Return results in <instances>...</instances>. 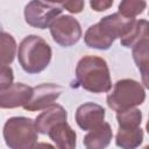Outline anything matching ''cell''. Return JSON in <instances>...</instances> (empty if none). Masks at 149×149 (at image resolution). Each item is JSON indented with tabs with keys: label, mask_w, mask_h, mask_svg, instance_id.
<instances>
[{
	"label": "cell",
	"mask_w": 149,
	"mask_h": 149,
	"mask_svg": "<svg viewBox=\"0 0 149 149\" xmlns=\"http://www.w3.org/2000/svg\"><path fill=\"white\" fill-rule=\"evenodd\" d=\"M33 90L28 86H24L21 84H16V94H14V88L10 91H7L2 94H0V107H16L20 105H26V102L17 98V95H24V97H31Z\"/></svg>",
	"instance_id": "obj_2"
},
{
	"label": "cell",
	"mask_w": 149,
	"mask_h": 149,
	"mask_svg": "<svg viewBox=\"0 0 149 149\" xmlns=\"http://www.w3.org/2000/svg\"><path fill=\"white\" fill-rule=\"evenodd\" d=\"M61 2H41L31 1L26 6L24 16L27 23L40 29L47 28L50 22L62 13Z\"/></svg>",
	"instance_id": "obj_1"
},
{
	"label": "cell",
	"mask_w": 149,
	"mask_h": 149,
	"mask_svg": "<svg viewBox=\"0 0 149 149\" xmlns=\"http://www.w3.org/2000/svg\"><path fill=\"white\" fill-rule=\"evenodd\" d=\"M113 5V1H109V2H91V6L93 7V9L94 10H98V12H100V10H105L106 8H108L109 6H112Z\"/></svg>",
	"instance_id": "obj_5"
},
{
	"label": "cell",
	"mask_w": 149,
	"mask_h": 149,
	"mask_svg": "<svg viewBox=\"0 0 149 149\" xmlns=\"http://www.w3.org/2000/svg\"><path fill=\"white\" fill-rule=\"evenodd\" d=\"M33 149H54L52 146L50 144H45V143H40V144H36Z\"/></svg>",
	"instance_id": "obj_6"
},
{
	"label": "cell",
	"mask_w": 149,
	"mask_h": 149,
	"mask_svg": "<svg viewBox=\"0 0 149 149\" xmlns=\"http://www.w3.org/2000/svg\"><path fill=\"white\" fill-rule=\"evenodd\" d=\"M101 137H112V133L108 123H104L102 127L98 129V132L87 134L85 136L84 143L87 149H105L108 146L109 141L101 140Z\"/></svg>",
	"instance_id": "obj_3"
},
{
	"label": "cell",
	"mask_w": 149,
	"mask_h": 149,
	"mask_svg": "<svg viewBox=\"0 0 149 149\" xmlns=\"http://www.w3.org/2000/svg\"><path fill=\"white\" fill-rule=\"evenodd\" d=\"M61 3H62V7L68 8V10L72 13H79L84 5L83 2H61Z\"/></svg>",
	"instance_id": "obj_4"
}]
</instances>
